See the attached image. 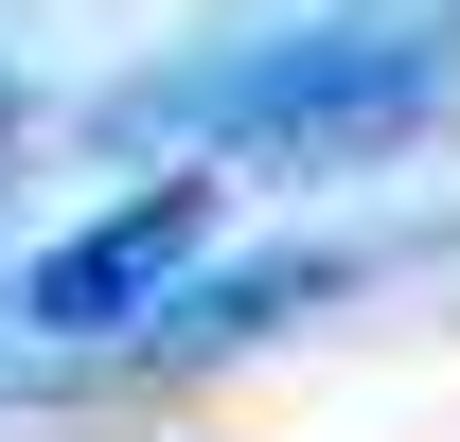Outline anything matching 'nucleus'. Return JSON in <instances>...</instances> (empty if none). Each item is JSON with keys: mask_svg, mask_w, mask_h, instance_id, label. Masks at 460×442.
Segmentation results:
<instances>
[{"mask_svg": "<svg viewBox=\"0 0 460 442\" xmlns=\"http://www.w3.org/2000/svg\"><path fill=\"white\" fill-rule=\"evenodd\" d=\"M443 36L425 18H319V36H248L213 71H160L124 89V142H213V160H266V177H337V160H390L407 124L443 107Z\"/></svg>", "mask_w": 460, "mask_h": 442, "instance_id": "obj_1", "label": "nucleus"}, {"mask_svg": "<svg viewBox=\"0 0 460 442\" xmlns=\"http://www.w3.org/2000/svg\"><path fill=\"white\" fill-rule=\"evenodd\" d=\"M195 248H213V177H142V195H124L107 230H71L54 266L18 283V336H54V354H107V336L177 319Z\"/></svg>", "mask_w": 460, "mask_h": 442, "instance_id": "obj_2", "label": "nucleus"}]
</instances>
